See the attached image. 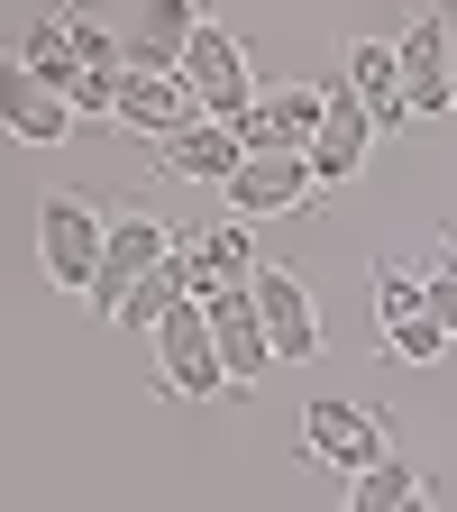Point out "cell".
Masks as SVG:
<instances>
[{
    "mask_svg": "<svg viewBox=\"0 0 457 512\" xmlns=\"http://www.w3.org/2000/svg\"><path fill=\"white\" fill-rule=\"evenodd\" d=\"M320 119H330V92L320 83H284V92H266L238 119V138H247V156H311Z\"/></svg>",
    "mask_w": 457,
    "mask_h": 512,
    "instance_id": "7",
    "label": "cell"
},
{
    "mask_svg": "<svg viewBox=\"0 0 457 512\" xmlns=\"http://www.w3.org/2000/svg\"><path fill=\"white\" fill-rule=\"evenodd\" d=\"M448 55H457V46H448Z\"/></svg>",
    "mask_w": 457,
    "mask_h": 512,
    "instance_id": "24",
    "label": "cell"
},
{
    "mask_svg": "<svg viewBox=\"0 0 457 512\" xmlns=\"http://www.w3.org/2000/svg\"><path fill=\"white\" fill-rule=\"evenodd\" d=\"M211 19L192 10V0H147V19H138V37H128V74H183V55H192V37H202Z\"/></svg>",
    "mask_w": 457,
    "mask_h": 512,
    "instance_id": "14",
    "label": "cell"
},
{
    "mask_svg": "<svg viewBox=\"0 0 457 512\" xmlns=\"http://www.w3.org/2000/svg\"><path fill=\"white\" fill-rule=\"evenodd\" d=\"M211 339H220V366H229L238 394H247L266 366H284L275 339H266V320H256V293H220V302H211Z\"/></svg>",
    "mask_w": 457,
    "mask_h": 512,
    "instance_id": "12",
    "label": "cell"
},
{
    "mask_svg": "<svg viewBox=\"0 0 457 512\" xmlns=\"http://www.w3.org/2000/svg\"><path fill=\"white\" fill-rule=\"evenodd\" d=\"M174 247H183V238H174L156 211H119V220H110V256H101V284H92V311H110V320H119V311H128V293H138L147 275H165V266H174Z\"/></svg>",
    "mask_w": 457,
    "mask_h": 512,
    "instance_id": "3",
    "label": "cell"
},
{
    "mask_svg": "<svg viewBox=\"0 0 457 512\" xmlns=\"http://www.w3.org/2000/svg\"><path fill=\"white\" fill-rule=\"evenodd\" d=\"M10 64H19V74H37L46 92H64V101L83 92V55H74V37H64V19H28Z\"/></svg>",
    "mask_w": 457,
    "mask_h": 512,
    "instance_id": "17",
    "label": "cell"
},
{
    "mask_svg": "<svg viewBox=\"0 0 457 512\" xmlns=\"http://www.w3.org/2000/svg\"><path fill=\"white\" fill-rule=\"evenodd\" d=\"M439 266H448V275H457V238H448V256H439Z\"/></svg>",
    "mask_w": 457,
    "mask_h": 512,
    "instance_id": "22",
    "label": "cell"
},
{
    "mask_svg": "<svg viewBox=\"0 0 457 512\" xmlns=\"http://www.w3.org/2000/svg\"><path fill=\"white\" fill-rule=\"evenodd\" d=\"M375 138H384V128H375V110L339 83V92H330V119H320V138H311V174H320V192H330V183H348V174L375 156Z\"/></svg>",
    "mask_w": 457,
    "mask_h": 512,
    "instance_id": "11",
    "label": "cell"
},
{
    "mask_svg": "<svg viewBox=\"0 0 457 512\" xmlns=\"http://www.w3.org/2000/svg\"><path fill=\"white\" fill-rule=\"evenodd\" d=\"M384 348H394L403 366H439V357H448L457 339L439 330V311H421V320H403V330H384Z\"/></svg>",
    "mask_w": 457,
    "mask_h": 512,
    "instance_id": "20",
    "label": "cell"
},
{
    "mask_svg": "<svg viewBox=\"0 0 457 512\" xmlns=\"http://www.w3.org/2000/svg\"><path fill=\"white\" fill-rule=\"evenodd\" d=\"M119 128H128V138L174 147L183 128H202V101H192L183 74H128V83H119Z\"/></svg>",
    "mask_w": 457,
    "mask_h": 512,
    "instance_id": "10",
    "label": "cell"
},
{
    "mask_svg": "<svg viewBox=\"0 0 457 512\" xmlns=\"http://www.w3.org/2000/svg\"><path fill=\"white\" fill-rule=\"evenodd\" d=\"M247 293H256V320H266V339H275V357L311 366L320 348H330V339H320V302H311V284H293L284 266H266V275L247 284Z\"/></svg>",
    "mask_w": 457,
    "mask_h": 512,
    "instance_id": "9",
    "label": "cell"
},
{
    "mask_svg": "<svg viewBox=\"0 0 457 512\" xmlns=\"http://www.w3.org/2000/svg\"><path fill=\"white\" fill-rule=\"evenodd\" d=\"M457 28L448 19H412L403 37H394V55H403V110L412 119H439V110H457Z\"/></svg>",
    "mask_w": 457,
    "mask_h": 512,
    "instance_id": "6",
    "label": "cell"
},
{
    "mask_svg": "<svg viewBox=\"0 0 457 512\" xmlns=\"http://www.w3.org/2000/svg\"><path fill=\"white\" fill-rule=\"evenodd\" d=\"M37 256H46V284L55 293H83L101 284V256H110V220L83 202V192H46L37 202Z\"/></svg>",
    "mask_w": 457,
    "mask_h": 512,
    "instance_id": "1",
    "label": "cell"
},
{
    "mask_svg": "<svg viewBox=\"0 0 457 512\" xmlns=\"http://www.w3.org/2000/svg\"><path fill=\"white\" fill-rule=\"evenodd\" d=\"M430 311H439V330H448V339H457V275H448V266H439V275H430Z\"/></svg>",
    "mask_w": 457,
    "mask_h": 512,
    "instance_id": "21",
    "label": "cell"
},
{
    "mask_svg": "<svg viewBox=\"0 0 457 512\" xmlns=\"http://www.w3.org/2000/svg\"><path fill=\"white\" fill-rule=\"evenodd\" d=\"M156 366L183 403H220L229 394V366H220V339H211V302H174L165 330H156Z\"/></svg>",
    "mask_w": 457,
    "mask_h": 512,
    "instance_id": "4",
    "label": "cell"
},
{
    "mask_svg": "<svg viewBox=\"0 0 457 512\" xmlns=\"http://www.w3.org/2000/svg\"><path fill=\"white\" fill-rule=\"evenodd\" d=\"M302 448L330 476H375V467H394V421H384L375 403H311L302 412Z\"/></svg>",
    "mask_w": 457,
    "mask_h": 512,
    "instance_id": "2",
    "label": "cell"
},
{
    "mask_svg": "<svg viewBox=\"0 0 457 512\" xmlns=\"http://www.w3.org/2000/svg\"><path fill=\"white\" fill-rule=\"evenodd\" d=\"M412 512H430V494H421V503H412Z\"/></svg>",
    "mask_w": 457,
    "mask_h": 512,
    "instance_id": "23",
    "label": "cell"
},
{
    "mask_svg": "<svg viewBox=\"0 0 457 512\" xmlns=\"http://www.w3.org/2000/svg\"><path fill=\"white\" fill-rule=\"evenodd\" d=\"M0 119H10V138H28V147H64L74 138V101L46 92L37 74H19V64H0Z\"/></svg>",
    "mask_w": 457,
    "mask_h": 512,
    "instance_id": "13",
    "label": "cell"
},
{
    "mask_svg": "<svg viewBox=\"0 0 457 512\" xmlns=\"http://www.w3.org/2000/svg\"><path fill=\"white\" fill-rule=\"evenodd\" d=\"M165 156V174H183V183H238V165H247V138L238 128H220V119H202V128H183L174 147H156Z\"/></svg>",
    "mask_w": 457,
    "mask_h": 512,
    "instance_id": "16",
    "label": "cell"
},
{
    "mask_svg": "<svg viewBox=\"0 0 457 512\" xmlns=\"http://www.w3.org/2000/svg\"><path fill=\"white\" fill-rule=\"evenodd\" d=\"M311 202H320L311 156H247L238 183H229V211L238 220H284V211H311Z\"/></svg>",
    "mask_w": 457,
    "mask_h": 512,
    "instance_id": "8",
    "label": "cell"
},
{
    "mask_svg": "<svg viewBox=\"0 0 457 512\" xmlns=\"http://www.w3.org/2000/svg\"><path fill=\"white\" fill-rule=\"evenodd\" d=\"M430 311V275H403V266H375V330H403V320Z\"/></svg>",
    "mask_w": 457,
    "mask_h": 512,
    "instance_id": "18",
    "label": "cell"
},
{
    "mask_svg": "<svg viewBox=\"0 0 457 512\" xmlns=\"http://www.w3.org/2000/svg\"><path fill=\"white\" fill-rule=\"evenodd\" d=\"M348 92L375 110V128L394 138V128H412V110H403V55H394V37H357L348 46Z\"/></svg>",
    "mask_w": 457,
    "mask_h": 512,
    "instance_id": "15",
    "label": "cell"
},
{
    "mask_svg": "<svg viewBox=\"0 0 457 512\" xmlns=\"http://www.w3.org/2000/svg\"><path fill=\"white\" fill-rule=\"evenodd\" d=\"M183 83H192V101H202V119H220V128H238L256 101V64H247V46L229 37V28H202L192 37V55H183Z\"/></svg>",
    "mask_w": 457,
    "mask_h": 512,
    "instance_id": "5",
    "label": "cell"
},
{
    "mask_svg": "<svg viewBox=\"0 0 457 512\" xmlns=\"http://www.w3.org/2000/svg\"><path fill=\"white\" fill-rule=\"evenodd\" d=\"M421 503V476L394 458V467H375V476H357L348 485V512H412Z\"/></svg>",
    "mask_w": 457,
    "mask_h": 512,
    "instance_id": "19",
    "label": "cell"
}]
</instances>
